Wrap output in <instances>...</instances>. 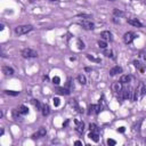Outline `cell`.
<instances>
[{
	"label": "cell",
	"instance_id": "6da1fadb",
	"mask_svg": "<svg viewBox=\"0 0 146 146\" xmlns=\"http://www.w3.org/2000/svg\"><path fill=\"white\" fill-rule=\"evenodd\" d=\"M33 30L32 25H19V26L15 27V33L18 35H23V34H26V33L31 32Z\"/></svg>",
	"mask_w": 146,
	"mask_h": 146
},
{
	"label": "cell",
	"instance_id": "7a4b0ae2",
	"mask_svg": "<svg viewBox=\"0 0 146 146\" xmlns=\"http://www.w3.org/2000/svg\"><path fill=\"white\" fill-rule=\"evenodd\" d=\"M146 94V87L145 84L143 83V82H139V84H138L137 89H136L135 91V97H134V100H137V98H143L144 95Z\"/></svg>",
	"mask_w": 146,
	"mask_h": 146
},
{
	"label": "cell",
	"instance_id": "3957f363",
	"mask_svg": "<svg viewBox=\"0 0 146 146\" xmlns=\"http://www.w3.org/2000/svg\"><path fill=\"white\" fill-rule=\"evenodd\" d=\"M21 55L24 57V58H35V57H38V53L35 52L34 49H31V48L22 49Z\"/></svg>",
	"mask_w": 146,
	"mask_h": 146
},
{
	"label": "cell",
	"instance_id": "277c9868",
	"mask_svg": "<svg viewBox=\"0 0 146 146\" xmlns=\"http://www.w3.org/2000/svg\"><path fill=\"white\" fill-rule=\"evenodd\" d=\"M78 24L80 25V26L83 27L84 30H94L95 29V24L91 21H89V19H82V21H79Z\"/></svg>",
	"mask_w": 146,
	"mask_h": 146
},
{
	"label": "cell",
	"instance_id": "5b68a950",
	"mask_svg": "<svg viewBox=\"0 0 146 146\" xmlns=\"http://www.w3.org/2000/svg\"><path fill=\"white\" fill-rule=\"evenodd\" d=\"M131 94H133V91H131L130 88H122V90L119 92L120 97L122 99H129V98H131Z\"/></svg>",
	"mask_w": 146,
	"mask_h": 146
},
{
	"label": "cell",
	"instance_id": "8992f818",
	"mask_svg": "<svg viewBox=\"0 0 146 146\" xmlns=\"http://www.w3.org/2000/svg\"><path fill=\"white\" fill-rule=\"evenodd\" d=\"M135 38L136 37H135V34H134L133 32H127V33H125V35H123V41H125V43L129 45V43L133 42Z\"/></svg>",
	"mask_w": 146,
	"mask_h": 146
},
{
	"label": "cell",
	"instance_id": "52a82bcc",
	"mask_svg": "<svg viewBox=\"0 0 146 146\" xmlns=\"http://www.w3.org/2000/svg\"><path fill=\"white\" fill-rule=\"evenodd\" d=\"M127 22H128V24L133 25V26L143 27V23H142L139 19H137V18H129V19H127Z\"/></svg>",
	"mask_w": 146,
	"mask_h": 146
},
{
	"label": "cell",
	"instance_id": "ba28073f",
	"mask_svg": "<svg viewBox=\"0 0 146 146\" xmlns=\"http://www.w3.org/2000/svg\"><path fill=\"white\" fill-rule=\"evenodd\" d=\"M46 134H47L46 129H45V128H40V129H39L37 133H34V134L32 135V138H33V139H35V138L45 137V136H46Z\"/></svg>",
	"mask_w": 146,
	"mask_h": 146
},
{
	"label": "cell",
	"instance_id": "9c48e42d",
	"mask_svg": "<svg viewBox=\"0 0 146 146\" xmlns=\"http://www.w3.org/2000/svg\"><path fill=\"white\" fill-rule=\"evenodd\" d=\"M122 68L121 66H119V65H116V66H114V68H112L111 70H110V75H116V74H119V73H122Z\"/></svg>",
	"mask_w": 146,
	"mask_h": 146
},
{
	"label": "cell",
	"instance_id": "30bf717a",
	"mask_svg": "<svg viewBox=\"0 0 146 146\" xmlns=\"http://www.w3.org/2000/svg\"><path fill=\"white\" fill-rule=\"evenodd\" d=\"M100 37H102V39L103 40H110L111 41L112 39V33L110 32V31H103V32H100Z\"/></svg>",
	"mask_w": 146,
	"mask_h": 146
},
{
	"label": "cell",
	"instance_id": "8fae6325",
	"mask_svg": "<svg viewBox=\"0 0 146 146\" xmlns=\"http://www.w3.org/2000/svg\"><path fill=\"white\" fill-rule=\"evenodd\" d=\"M74 122H75V125H76V131L78 133H83V129H84V123L81 121H78V120H74Z\"/></svg>",
	"mask_w": 146,
	"mask_h": 146
},
{
	"label": "cell",
	"instance_id": "7c38bea8",
	"mask_svg": "<svg viewBox=\"0 0 146 146\" xmlns=\"http://www.w3.org/2000/svg\"><path fill=\"white\" fill-rule=\"evenodd\" d=\"M112 89H113V91L119 94V92L122 90V83L121 82H114V83L112 84Z\"/></svg>",
	"mask_w": 146,
	"mask_h": 146
},
{
	"label": "cell",
	"instance_id": "4fadbf2b",
	"mask_svg": "<svg viewBox=\"0 0 146 146\" xmlns=\"http://www.w3.org/2000/svg\"><path fill=\"white\" fill-rule=\"evenodd\" d=\"M88 137H89L91 141L96 142V143L99 141V136H98V133H96V131H90L89 135H88Z\"/></svg>",
	"mask_w": 146,
	"mask_h": 146
},
{
	"label": "cell",
	"instance_id": "5bb4252c",
	"mask_svg": "<svg viewBox=\"0 0 146 146\" xmlns=\"http://www.w3.org/2000/svg\"><path fill=\"white\" fill-rule=\"evenodd\" d=\"M2 72L5 73L6 75H13L14 74V69L10 66H3L2 68Z\"/></svg>",
	"mask_w": 146,
	"mask_h": 146
},
{
	"label": "cell",
	"instance_id": "9a60e30c",
	"mask_svg": "<svg viewBox=\"0 0 146 146\" xmlns=\"http://www.w3.org/2000/svg\"><path fill=\"white\" fill-rule=\"evenodd\" d=\"M131 81V76L128 75V74H123V75H121V78H120V82H121L122 84L123 83H128V82Z\"/></svg>",
	"mask_w": 146,
	"mask_h": 146
},
{
	"label": "cell",
	"instance_id": "2e32d148",
	"mask_svg": "<svg viewBox=\"0 0 146 146\" xmlns=\"http://www.w3.org/2000/svg\"><path fill=\"white\" fill-rule=\"evenodd\" d=\"M17 110H18V112L22 114V115H25V114L29 113V108H27L25 105H21V106H18V108H17Z\"/></svg>",
	"mask_w": 146,
	"mask_h": 146
},
{
	"label": "cell",
	"instance_id": "e0dca14e",
	"mask_svg": "<svg viewBox=\"0 0 146 146\" xmlns=\"http://www.w3.org/2000/svg\"><path fill=\"white\" fill-rule=\"evenodd\" d=\"M49 106L48 105H46V104H43L42 105V107H41V113H42V115L43 116H47L49 114Z\"/></svg>",
	"mask_w": 146,
	"mask_h": 146
},
{
	"label": "cell",
	"instance_id": "ac0fdd59",
	"mask_svg": "<svg viewBox=\"0 0 146 146\" xmlns=\"http://www.w3.org/2000/svg\"><path fill=\"white\" fill-rule=\"evenodd\" d=\"M56 91L60 95H69L70 94V90L66 89V88H57Z\"/></svg>",
	"mask_w": 146,
	"mask_h": 146
},
{
	"label": "cell",
	"instance_id": "d6986e66",
	"mask_svg": "<svg viewBox=\"0 0 146 146\" xmlns=\"http://www.w3.org/2000/svg\"><path fill=\"white\" fill-rule=\"evenodd\" d=\"M78 81L80 82L81 84H86L87 83V79H86V76H84L83 74H79L78 75Z\"/></svg>",
	"mask_w": 146,
	"mask_h": 146
},
{
	"label": "cell",
	"instance_id": "ffe728a7",
	"mask_svg": "<svg viewBox=\"0 0 146 146\" xmlns=\"http://www.w3.org/2000/svg\"><path fill=\"white\" fill-rule=\"evenodd\" d=\"M31 102H32V104L35 106V107H37V110H40V111H41V107H42V105L39 103V100H38V99H32Z\"/></svg>",
	"mask_w": 146,
	"mask_h": 146
},
{
	"label": "cell",
	"instance_id": "44dd1931",
	"mask_svg": "<svg viewBox=\"0 0 146 146\" xmlns=\"http://www.w3.org/2000/svg\"><path fill=\"white\" fill-rule=\"evenodd\" d=\"M113 14H114V16H118V17L125 16V13H123V11H121L120 9H116V8L113 10Z\"/></svg>",
	"mask_w": 146,
	"mask_h": 146
},
{
	"label": "cell",
	"instance_id": "7402d4cb",
	"mask_svg": "<svg viewBox=\"0 0 146 146\" xmlns=\"http://www.w3.org/2000/svg\"><path fill=\"white\" fill-rule=\"evenodd\" d=\"M98 47H99V48H102V49H105L106 47H107V43H106L105 40H103V39H102V40L98 41Z\"/></svg>",
	"mask_w": 146,
	"mask_h": 146
},
{
	"label": "cell",
	"instance_id": "603a6c76",
	"mask_svg": "<svg viewBox=\"0 0 146 146\" xmlns=\"http://www.w3.org/2000/svg\"><path fill=\"white\" fill-rule=\"evenodd\" d=\"M70 103H71V105H72L73 107L75 108L76 111L81 112V111H80V107H79V105H78V103H76V100H75V99H71V102H70Z\"/></svg>",
	"mask_w": 146,
	"mask_h": 146
},
{
	"label": "cell",
	"instance_id": "cb8c5ba5",
	"mask_svg": "<svg viewBox=\"0 0 146 146\" xmlns=\"http://www.w3.org/2000/svg\"><path fill=\"white\" fill-rule=\"evenodd\" d=\"M6 95H9V96H17L19 94V91H13V90H5Z\"/></svg>",
	"mask_w": 146,
	"mask_h": 146
},
{
	"label": "cell",
	"instance_id": "d4e9b609",
	"mask_svg": "<svg viewBox=\"0 0 146 146\" xmlns=\"http://www.w3.org/2000/svg\"><path fill=\"white\" fill-rule=\"evenodd\" d=\"M19 115H21V113L18 112V110H13V118L15 120L19 119Z\"/></svg>",
	"mask_w": 146,
	"mask_h": 146
},
{
	"label": "cell",
	"instance_id": "484cf974",
	"mask_svg": "<svg viewBox=\"0 0 146 146\" xmlns=\"http://www.w3.org/2000/svg\"><path fill=\"white\" fill-rule=\"evenodd\" d=\"M53 104H54V106H60V104H61V99L58 97H54L53 98Z\"/></svg>",
	"mask_w": 146,
	"mask_h": 146
},
{
	"label": "cell",
	"instance_id": "4316f807",
	"mask_svg": "<svg viewBox=\"0 0 146 146\" xmlns=\"http://www.w3.org/2000/svg\"><path fill=\"white\" fill-rule=\"evenodd\" d=\"M89 130L90 131H96V133H98V128H97V126L95 125V123H90L89 125Z\"/></svg>",
	"mask_w": 146,
	"mask_h": 146
},
{
	"label": "cell",
	"instance_id": "83f0119b",
	"mask_svg": "<svg viewBox=\"0 0 146 146\" xmlns=\"http://www.w3.org/2000/svg\"><path fill=\"white\" fill-rule=\"evenodd\" d=\"M106 143H107V145H110V146H114L116 144V142L114 141V139H111V138H108L107 141H106Z\"/></svg>",
	"mask_w": 146,
	"mask_h": 146
},
{
	"label": "cell",
	"instance_id": "f1b7e54d",
	"mask_svg": "<svg viewBox=\"0 0 146 146\" xmlns=\"http://www.w3.org/2000/svg\"><path fill=\"white\" fill-rule=\"evenodd\" d=\"M84 47H86L84 46V43L82 42L81 40H78V48L80 49V50H82V49H84Z\"/></svg>",
	"mask_w": 146,
	"mask_h": 146
},
{
	"label": "cell",
	"instance_id": "f546056e",
	"mask_svg": "<svg viewBox=\"0 0 146 146\" xmlns=\"http://www.w3.org/2000/svg\"><path fill=\"white\" fill-rule=\"evenodd\" d=\"M60 82H61L60 76H54V78H53V83L54 84H60Z\"/></svg>",
	"mask_w": 146,
	"mask_h": 146
},
{
	"label": "cell",
	"instance_id": "4dcf8cb0",
	"mask_svg": "<svg viewBox=\"0 0 146 146\" xmlns=\"http://www.w3.org/2000/svg\"><path fill=\"white\" fill-rule=\"evenodd\" d=\"M96 106L97 105H90L89 106V111H88V114H90V113H92V112L96 111Z\"/></svg>",
	"mask_w": 146,
	"mask_h": 146
},
{
	"label": "cell",
	"instance_id": "1f68e13d",
	"mask_svg": "<svg viewBox=\"0 0 146 146\" xmlns=\"http://www.w3.org/2000/svg\"><path fill=\"white\" fill-rule=\"evenodd\" d=\"M104 55H105L106 57H113V53L111 52V50H110V52H108V50H105V52H104Z\"/></svg>",
	"mask_w": 146,
	"mask_h": 146
},
{
	"label": "cell",
	"instance_id": "d6a6232c",
	"mask_svg": "<svg viewBox=\"0 0 146 146\" xmlns=\"http://www.w3.org/2000/svg\"><path fill=\"white\" fill-rule=\"evenodd\" d=\"M87 58L88 60H90V61H94V62H100V60H97V58H95L94 56H90V55H87Z\"/></svg>",
	"mask_w": 146,
	"mask_h": 146
},
{
	"label": "cell",
	"instance_id": "836d02e7",
	"mask_svg": "<svg viewBox=\"0 0 146 146\" xmlns=\"http://www.w3.org/2000/svg\"><path fill=\"white\" fill-rule=\"evenodd\" d=\"M134 65H135V66H136L137 69H141V71L143 72V69L141 68V63L138 62V61H134Z\"/></svg>",
	"mask_w": 146,
	"mask_h": 146
},
{
	"label": "cell",
	"instance_id": "e575fe53",
	"mask_svg": "<svg viewBox=\"0 0 146 146\" xmlns=\"http://www.w3.org/2000/svg\"><path fill=\"white\" fill-rule=\"evenodd\" d=\"M78 17H86V18H91L90 15H86V14H79Z\"/></svg>",
	"mask_w": 146,
	"mask_h": 146
},
{
	"label": "cell",
	"instance_id": "d590c367",
	"mask_svg": "<svg viewBox=\"0 0 146 146\" xmlns=\"http://www.w3.org/2000/svg\"><path fill=\"white\" fill-rule=\"evenodd\" d=\"M141 57L143 58V60L146 61V53H145V52H142V53H141Z\"/></svg>",
	"mask_w": 146,
	"mask_h": 146
},
{
	"label": "cell",
	"instance_id": "8d00e7d4",
	"mask_svg": "<svg viewBox=\"0 0 146 146\" xmlns=\"http://www.w3.org/2000/svg\"><path fill=\"white\" fill-rule=\"evenodd\" d=\"M125 127H120L119 129H118V131H119V133H125Z\"/></svg>",
	"mask_w": 146,
	"mask_h": 146
},
{
	"label": "cell",
	"instance_id": "74e56055",
	"mask_svg": "<svg viewBox=\"0 0 146 146\" xmlns=\"http://www.w3.org/2000/svg\"><path fill=\"white\" fill-rule=\"evenodd\" d=\"M74 144H75V145H82V142H80V141H75V142H74Z\"/></svg>",
	"mask_w": 146,
	"mask_h": 146
},
{
	"label": "cell",
	"instance_id": "f35d334b",
	"mask_svg": "<svg viewBox=\"0 0 146 146\" xmlns=\"http://www.w3.org/2000/svg\"><path fill=\"white\" fill-rule=\"evenodd\" d=\"M68 125H69V120H68V121H65L64 123H63V127H66Z\"/></svg>",
	"mask_w": 146,
	"mask_h": 146
},
{
	"label": "cell",
	"instance_id": "ab89813d",
	"mask_svg": "<svg viewBox=\"0 0 146 146\" xmlns=\"http://www.w3.org/2000/svg\"><path fill=\"white\" fill-rule=\"evenodd\" d=\"M84 70H86L87 72H89V71H91V69H90V68H86V69H84Z\"/></svg>",
	"mask_w": 146,
	"mask_h": 146
},
{
	"label": "cell",
	"instance_id": "60d3db41",
	"mask_svg": "<svg viewBox=\"0 0 146 146\" xmlns=\"http://www.w3.org/2000/svg\"><path fill=\"white\" fill-rule=\"evenodd\" d=\"M0 30H1V31L3 30V24H1V25H0Z\"/></svg>",
	"mask_w": 146,
	"mask_h": 146
},
{
	"label": "cell",
	"instance_id": "b9f144b4",
	"mask_svg": "<svg viewBox=\"0 0 146 146\" xmlns=\"http://www.w3.org/2000/svg\"><path fill=\"white\" fill-rule=\"evenodd\" d=\"M106 1H116V0H106Z\"/></svg>",
	"mask_w": 146,
	"mask_h": 146
},
{
	"label": "cell",
	"instance_id": "7bdbcfd3",
	"mask_svg": "<svg viewBox=\"0 0 146 146\" xmlns=\"http://www.w3.org/2000/svg\"><path fill=\"white\" fill-rule=\"evenodd\" d=\"M144 3H145V5H146V0H144Z\"/></svg>",
	"mask_w": 146,
	"mask_h": 146
},
{
	"label": "cell",
	"instance_id": "ee69618b",
	"mask_svg": "<svg viewBox=\"0 0 146 146\" xmlns=\"http://www.w3.org/2000/svg\"><path fill=\"white\" fill-rule=\"evenodd\" d=\"M52 1H57V0H52Z\"/></svg>",
	"mask_w": 146,
	"mask_h": 146
}]
</instances>
